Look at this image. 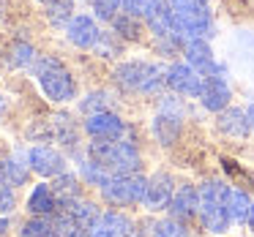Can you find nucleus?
Here are the masks:
<instances>
[{
  "label": "nucleus",
  "instance_id": "26",
  "mask_svg": "<svg viewBox=\"0 0 254 237\" xmlns=\"http://www.w3.org/2000/svg\"><path fill=\"white\" fill-rule=\"evenodd\" d=\"M50 232H52V221H50V215H33V218H30L28 224L22 226L19 237H47Z\"/></svg>",
  "mask_w": 254,
  "mask_h": 237
},
{
  "label": "nucleus",
  "instance_id": "32",
  "mask_svg": "<svg viewBox=\"0 0 254 237\" xmlns=\"http://www.w3.org/2000/svg\"><path fill=\"white\" fill-rule=\"evenodd\" d=\"M148 6H150V0H123V8H126L128 17H145Z\"/></svg>",
  "mask_w": 254,
  "mask_h": 237
},
{
  "label": "nucleus",
  "instance_id": "13",
  "mask_svg": "<svg viewBox=\"0 0 254 237\" xmlns=\"http://www.w3.org/2000/svg\"><path fill=\"white\" fill-rule=\"evenodd\" d=\"M183 52H186V60L194 71H199L202 77H210V74H219V66L213 60V52H210L208 41L205 39H189L183 44Z\"/></svg>",
  "mask_w": 254,
  "mask_h": 237
},
{
  "label": "nucleus",
  "instance_id": "35",
  "mask_svg": "<svg viewBox=\"0 0 254 237\" xmlns=\"http://www.w3.org/2000/svg\"><path fill=\"white\" fill-rule=\"evenodd\" d=\"M246 224H249V229L254 232V204H252V213H249V221H246Z\"/></svg>",
  "mask_w": 254,
  "mask_h": 237
},
{
  "label": "nucleus",
  "instance_id": "8",
  "mask_svg": "<svg viewBox=\"0 0 254 237\" xmlns=\"http://www.w3.org/2000/svg\"><path fill=\"white\" fill-rule=\"evenodd\" d=\"M167 85H170L175 93L181 95H197L202 90V74L194 71L189 63H175V66L167 68Z\"/></svg>",
  "mask_w": 254,
  "mask_h": 237
},
{
  "label": "nucleus",
  "instance_id": "29",
  "mask_svg": "<svg viewBox=\"0 0 254 237\" xmlns=\"http://www.w3.org/2000/svg\"><path fill=\"white\" fill-rule=\"evenodd\" d=\"M11 63L14 66H30V63H33V47L30 44H14Z\"/></svg>",
  "mask_w": 254,
  "mask_h": 237
},
{
  "label": "nucleus",
  "instance_id": "15",
  "mask_svg": "<svg viewBox=\"0 0 254 237\" xmlns=\"http://www.w3.org/2000/svg\"><path fill=\"white\" fill-rule=\"evenodd\" d=\"M170 213H172V218H178V221H186V218H191V215H197L199 213V188H194V186L175 188L172 202H170Z\"/></svg>",
  "mask_w": 254,
  "mask_h": 237
},
{
  "label": "nucleus",
  "instance_id": "9",
  "mask_svg": "<svg viewBox=\"0 0 254 237\" xmlns=\"http://www.w3.org/2000/svg\"><path fill=\"white\" fill-rule=\"evenodd\" d=\"M199 101H202V106H205V109H210V112H224L227 109V104H230V88H227L221 71L219 74H210V77H202Z\"/></svg>",
  "mask_w": 254,
  "mask_h": 237
},
{
  "label": "nucleus",
  "instance_id": "1",
  "mask_svg": "<svg viewBox=\"0 0 254 237\" xmlns=\"http://www.w3.org/2000/svg\"><path fill=\"white\" fill-rule=\"evenodd\" d=\"M90 158L99 161L112 175H137L139 169V153L134 144L121 139H96L90 142Z\"/></svg>",
  "mask_w": 254,
  "mask_h": 237
},
{
  "label": "nucleus",
  "instance_id": "28",
  "mask_svg": "<svg viewBox=\"0 0 254 237\" xmlns=\"http://www.w3.org/2000/svg\"><path fill=\"white\" fill-rule=\"evenodd\" d=\"M153 237H186V229L181 226L178 218H170V221H161V224L153 226Z\"/></svg>",
  "mask_w": 254,
  "mask_h": 237
},
{
  "label": "nucleus",
  "instance_id": "21",
  "mask_svg": "<svg viewBox=\"0 0 254 237\" xmlns=\"http://www.w3.org/2000/svg\"><path fill=\"white\" fill-rule=\"evenodd\" d=\"M252 204H254V202H252V199H249L243 191L230 188V193H227V213H230V221H232V224H243V221H249Z\"/></svg>",
  "mask_w": 254,
  "mask_h": 237
},
{
  "label": "nucleus",
  "instance_id": "2",
  "mask_svg": "<svg viewBox=\"0 0 254 237\" xmlns=\"http://www.w3.org/2000/svg\"><path fill=\"white\" fill-rule=\"evenodd\" d=\"M227 193H230V188L221 180H208L199 186V218H202L205 229L213 235L227 232V226L232 224L230 213H227Z\"/></svg>",
  "mask_w": 254,
  "mask_h": 237
},
{
  "label": "nucleus",
  "instance_id": "31",
  "mask_svg": "<svg viewBox=\"0 0 254 237\" xmlns=\"http://www.w3.org/2000/svg\"><path fill=\"white\" fill-rule=\"evenodd\" d=\"M107 95L104 93H93V95H88V98L82 101V109L85 112H90V115H96V112H110L107 109Z\"/></svg>",
  "mask_w": 254,
  "mask_h": 237
},
{
  "label": "nucleus",
  "instance_id": "22",
  "mask_svg": "<svg viewBox=\"0 0 254 237\" xmlns=\"http://www.w3.org/2000/svg\"><path fill=\"white\" fill-rule=\"evenodd\" d=\"M52 193H55L58 204H71L79 199V180L74 175H58L52 183Z\"/></svg>",
  "mask_w": 254,
  "mask_h": 237
},
{
  "label": "nucleus",
  "instance_id": "16",
  "mask_svg": "<svg viewBox=\"0 0 254 237\" xmlns=\"http://www.w3.org/2000/svg\"><path fill=\"white\" fill-rule=\"evenodd\" d=\"M96 232H101L104 237H131L134 235V226H131V221L126 218V215H121V213H101V218H99V224L93 226ZM90 229V232H93Z\"/></svg>",
  "mask_w": 254,
  "mask_h": 237
},
{
  "label": "nucleus",
  "instance_id": "30",
  "mask_svg": "<svg viewBox=\"0 0 254 237\" xmlns=\"http://www.w3.org/2000/svg\"><path fill=\"white\" fill-rule=\"evenodd\" d=\"M14 207H17V196H14L11 186L0 183V215H8Z\"/></svg>",
  "mask_w": 254,
  "mask_h": 237
},
{
  "label": "nucleus",
  "instance_id": "37",
  "mask_svg": "<svg viewBox=\"0 0 254 237\" xmlns=\"http://www.w3.org/2000/svg\"><path fill=\"white\" fill-rule=\"evenodd\" d=\"M47 237H58V235H55V232H50V235H47Z\"/></svg>",
  "mask_w": 254,
  "mask_h": 237
},
{
  "label": "nucleus",
  "instance_id": "18",
  "mask_svg": "<svg viewBox=\"0 0 254 237\" xmlns=\"http://www.w3.org/2000/svg\"><path fill=\"white\" fill-rule=\"evenodd\" d=\"M219 128L230 137H246L252 123H249V115L243 109H224L219 115Z\"/></svg>",
  "mask_w": 254,
  "mask_h": 237
},
{
  "label": "nucleus",
  "instance_id": "19",
  "mask_svg": "<svg viewBox=\"0 0 254 237\" xmlns=\"http://www.w3.org/2000/svg\"><path fill=\"white\" fill-rule=\"evenodd\" d=\"M28 207L33 215H52L55 213L58 199H55V193H52V186H44V183L36 186L33 193H30V199H28Z\"/></svg>",
  "mask_w": 254,
  "mask_h": 237
},
{
  "label": "nucleus",
  "instance_id": "23",
  "mask_svg": "<svg viewBox=\"0 0 254 237\" xmlns=\"http://www.w3.org/2000/svg\"><path fill=\"white\" fill-rule=\"evenodd\" d=\"M63 207L68 210V213L74 215V218L79 221V226L82 229H93L96 224H99V218H101V213H99V207H96L93 202H82V199H77V202H71V204H63Z\"/></svg>",
  "mask_w": 254,
  "mask_h": 237
},
{
  "label": "nucleus",
  "instance_id": "6",
  "mask_svg": "<svg viewBox=\"0 0 254 237\" xmlns=\"http://www.w3.org/2000/svg\"><path fill=\"white\" fill-rule=\"evenodd\" d=\"M101 193L110 204H137L148 193V180L142 175H115L101 188Z\"/></svg>",
  "mask_w": 254,
  "mask_h": 237
},
{
  "label": "nucleus",
  "instance_id": "38",
  "mask_svg": "<svg viewBox=\"0 0 254 237\" xmlns=\"http://www.w3.org/2000/svg\"><path fill=\"white\" fill-rule=\"evenodd\" d=\"M39 3H50V0H39Z\"/></svg>",
  "mask_w": 254,
  "mask_h": 237
},
{
  "label": "nucleus",
  "instance_id": "14",
  "mask_svg": "<svg viewBox=\"0 0 254 237\" xmlns=\"http://www.w3.org/2000/svg\"><path fill=\"white\" fill-rule=\"evenodd\" d=\"M68 33V41L77 47H82V49H88V47H96L101 39L99 28H96V19L88 17V14H79V17H74L71 22H68L66 28Z\"/></svg>",
  "mask_w": 254,
  "mask_h": 237
},
{
  "label": "nucleus",
  "instance_id": "34",
  "mask_svg": "<svg viewBox=\"0 0 254 237\" xmlns=\"http://www.w3.org/2000/svg\"><path fill=\"white\" fill-rule=\"evenodd\" d=\"M8 229V221H6V215H0V235Z\"/></svg>",
  "mask_w": 254,
  "mask_h": 237
},
{
  "label": "nucleus",
  "instance_id": "12",
  "mask_svg": "<svg viewBox=\"0 0 254 237\" xmlns=\"http://www.w3.org/2000/svg\"><path fill=\"white\" fill-rule=\"evenodd\" d=\"M85 131L93 139H121L126 126H123V120L115 112H96V115H88Z\"/></svg>",
  "mask_w": 254,
  "mask_h": 237
},
{
  "label": "nucleus",
  "instance_id": "17",
  "mask_svg": "<svg viewBox=\"0 0 254 237\" xmlns=\"http://www.w3.org/2000/svg\"><path fill=\"white\" fill-rule=\"evenodd\" d=\"M153 134L161 144H175V139L181 137V117L170 115V112H161L153 120Z\"/></svg>",
  "mask_w": 254,
  "mask_h": 237
},
{
  "label": "nucleus",
  "instance_id": "33",
  "mask_svg": "<svg viewBox=\"0 0 254 237\" xmlns=\"http://www.w3.org/2000/svg\"><path fill=\"white\" fill-rule=\"evenodd\" d=\"M131 19H134V17H128V14H126V19H118L115 28L121 30L123 36H128V39H137V25H134Z\"/></svg>",
  "mask_w": 254,
  "mask_h": 237
},
{
  "label": "nucleus",
  "instance_id": "7",
  "mask_svg": "<svg viewBox=\"0 0 254 237\" xmlns=\"http://www.w3.org/2000/svg\"><path fill=\"white\" fill-rule=\"evenodd\" d=\"M145 19H148V28L159 39H178V25H175V14H172L170 0H150Z\"/></svg>",
  "mask_w": 254,
  "mask_h": 237
},
{
  "label": "nucleus",
  "instance_id": "10",
  "mask_svg": "<svg viewBox=\"0 0 254 237\" xmlns=\"http://www.w3.org/2000/svg\"><path fill=\"white\" fill-rule=\"evenodd\" d=\"M28 164H30V169H33L36 175H41V177H58V175H63V169H66L63 155L58 153V150H52V147H44V144L30 147Z\"/></svg>",
  "mask_w": 254,
  "mask_h": 237
},
{
  "label": "nucleus",
  "instance_id": "5",
  "mask_svg": "<svg viewBox=\"0 0 254 237\" xmlns=\"http://www.w3.org/2000/svg\"><path fill=\"white\" fill-rule=\"evenodd\" d=\"M115 79L123 85L126 90H142V93H156L161 85L167 82V71H161L159 66H150V63H123L115 71Z\"/></svg>",
  "mask_w": 254,
  "mask_h": 237
},
{
  "label": "nucleus",
  "instance_id": "11",
  "mask_svg": "<svg viewBox=\"0 0 254 237\" xmlns=\"http://www.w3.org/2000/svg\"><path fill=\"white\" fill-rule=\"evenodd\" d=\"M172 193H175V183H172V177L164 175V172H159V175H153L148 180V193H145L142 204L150 210V213L164 210V207H170Z\"/></svg>",
  "mask_w": 254,
  "mask_h": 237
},
{
  "label": "nucleus",
  "instance_id": "39",
  "mask_svg": "<svg viewBox=\"0 0 254 237\" xmlns=\"http://www.w3.org/2000/svg\"><path fill=\"white\" fill-rule=\"evenodd\" d=\"M199 3H208V0H199Z\"/></svg>",
  "mask_w": 254,
  "mask_h": 237
},
{
  "label": "nucleus",
  "instance_id": "36",
  "mask_svg": "<svg viewBox=\"0 0 254 237\" xmlns=\"http://www.w3.org/2000/svg\"><path fill=\"white\" fill-rule=\"evenodd\" d=\"M246 115H249V123H252V128H254V104L246 109Z\"/></svg>",
  "mask_w": 254,
  "mask_h": 237
},
{
  "label": "nucleus",
  "instance_id": "3",
  "mask_svg": "<svg viewBox=\"0 0 254 237\" xmlns=\"http://www.w3.org/2000/svg\"><path fill=\"white\" fill-rule=\"evenodd\" d=\"M36 77H39V88L44 90V95L55 104L61 101H71L77 88H74V79L55 57H41L39 66H36Z\"/></svg>",
  "mask_w": 254,
  "mask_h": 237
},
{
  "label": "nucleus",
  "instance_id": "20",
  "mask_svg": "<svg viewBox=\"0 0 254 237\" xmlns=\"http://www.w3.org/2000/svg\"><path fill=\"white\" fill-rule=\"evenodd\" d=\"M28 158L19 161V158H3L0 161V183L6 186H22L28 180Z\"/></svg>",
  "mask_w": 254,
  "mask_h": 237
},
{
  "label": "nucleus",
  "instance_id": "25",
  "mask_svg": "<svg viewBox=\"0 0 254 237\" xmlns=\"http://www.w3.org/2000/svg\"><path fill=\"white\" fill-rule=\"evenodd\" d=\"M82 177H85L88 183H93V186H101V188H104V186H107V183H110L115 175H112V172L107 169V166H101L99 161L90 158L88 164H82Z\"/></svg>",
  "mask_w": 254,
  "mask_h": 237
},
{
  "label": "nucleus",
  "instance_id": "4",
  "mask_svg": "<svg viewBox=\"0 0 254 237\" xmlns=\"http://www.w3.org/2000/svg\"><path fill=\"white\" fill-rule=\"evenodd\" d=\"M170 6L175 14L178 33L189 36V39L210 36V14L205 3H199V0H170Z\"/></svg>",
  "mask_w": 254,
  "mask_h": 237
},
{
  "label": "nucleus",
  "instance_id": "24",
  "mask_svg": "<svg viewBox=\"0 0 254 237\" xmlns=\"http://www.w3.org/2000/svg\"><path fill=\"white\" fill-rule=\"evenodd\" d=\"M71 11H74L71 0H50V3H47V17H50V22L58 25V28H68L66 22L74 19Z\"/></svg>",
  "mask_w": 254,
  "mask_h": 237
},
{
  "label": "nucleus",
  "instance_id": "27",
  "mask_svg": "<svg viewBox=\"0 0 254 237\" xmlns=\"http://www.w3.org/2000/svg\"><path fill=\"white\" fill-rule=\"evenodd\" d=\"M123 8V0H93V11L99 19H115Z\"/></svg>",
  "mask_w": 254,
  "mask_h": 237
}]
</instances>
